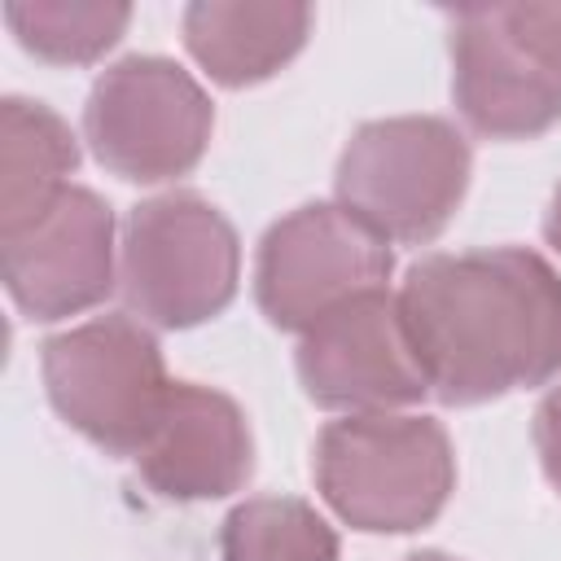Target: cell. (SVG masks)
I'll list each match as a JSON object with an SVG mask.
<instances>
[{
  "mask_svg": "<svg viewBox=\"0 0 561 561\" xmlns=\"http://www.w3.org/2000/svg\"><path fill=\"white\" fill-rule=\"evenodd\" d=\"M451 92L482 136H535L561 118V4L451 13Z\"/></svg>",
  "mask_w": 561,
  "mask_h": 561,
  "instance_id": "3957f363",
  "label": "cell"
},
{
  "mask_svg": "<svg viewBox=\"0 0 561 561\" xmlns=\"http://www.w3.org/2000/svg\"><path fill=\"white\" fill-rule=\"evenodd\" d=\"M224 561H337V539L302 500L263 495L228 513Z\"/></svg>",
  "mask_w": 561,
  "mask_h": 561,
  "instance_id": "5bb4252c",
  "label": "cell"
},
{
  "mask_svg": "<svg viewBox=\"0 0 561 561\" xmlns=\"http://www.w3.org/2000/svg\"><path fill=\"white\" fill-rule=\"evenodd\" d=\"M469 184L465 136L434 114L364 123L337 162V206L381 241H430Z\"/></svg>",
  "mask_w": 561,
  "mask_h": 561,
  "instance_id": "277c9868",
  "label": "cell"
},
{
  "mask_svg": "<svg viewBox=\"0 0 561 561\" xmlns=\"http://www.w3.org/2000/svg\"><path fill=\"white\" fill-rule=\"evenodd\" d=\"M44 381L53 408L118 456L145 447L175 386L162 373L158 342L131 316H101L48 337Z\"/></svg>",
  "mask_w": 561,
  "mask_h": 561,
  "instance_id": "8992f818",
  "label": "cell"
},
{
  "mask_svg": "<svg viewBox=\"0 0 561 561\" xmlns=\"http://www.w3.org/2000/svg\"><path fill=\"white\" fill-rule=\"evenodd\" d=\"M543 232H548V241H552V245H557V254H561V184H557V193H552V206H548Z\"/></svg>",
  "mask_w": 561,
  "mask_h": 561,
  "instance_id": "e0dca14e",
  "label": "cell"
},
{
  "mask_svg": "<svg viewBox=\"0 0 561 561\" xmlns=\"http://www.w3.org/2000/svg\"><path fill=\"white\" fill-rule=\"evenodd\" d=\"M316 482L359 530H416L447 504L456 482L451 443L430 416L351 412L324 425Z\"/></svg>",
  "mask_w": 561,
  "mask_h": 561,
  "instance_id": "7a4b0ae2",
  "label": "cell"
},
{
  "mask_svg": "<svg viewBox=\"0 0 561 561\" xmlns=\"http://www.w3.org/2000/svg\"><path fill=\"white\" fill-rule=\"evenodd\" d=\"M210 101L197 79L167 57L114 61L83 105L92 153L123 180H167L188 171L210 140Z\"/></svg>",
  "mask_w": 561,
  "mask_h": 561,
  "instance_id": "52a82bcc",
  "label": "cell"
},
{
  "mask_svg": "<svg viewBox=\"0 0 561 561\" xmlns=\"http://www.w3.org/2000/svg\"><path fill=\"white\" fill-rule=\"evenodd\" d=\"M0 272L35 320H61L101 302L114 285L110 206L79 184L53 193L26 224L0 232Z\"/></svg>",
  "mask_w": 561,
  "mask_h": 561,
  "instance_id": "9c48e42d",
  "label": "cell"
},
{
  "mask_svg": "<svg viewBox=\"0 0 561 561\" xmlns=\"http://www.w3.org/2000/svg\"><path fill=\"white\" fill-rule=\"evenodd\" d=\"M140 478L171 500L228 495L250 478V430L241 408L193 381H175L158 425L136 451Z\"/></svg>",
  "mask_w": 561,
  "mask_h": 561,
  "instance_id": "8fae6325",
  "label": "cell"
},
{
  "mask_svg": "<svg viewBox=\"0 0 561 561\" xmlns=\"http://www.w3.org/2000/svg\"><path fill=\"white\" fill-rule=\"evenodd\" d=\"M123 298L136 316L184 329L228 307L237 289V232L197 193H162L123 224Z\"/></svg>",
  "mask_w": 561,
  "mask_h": 561,
  "instance_id": "5b68a950",
  "label": "cell"
},
{
  "mask_svg": "<svg viewBox=\"0 0 561 561\" xmlns=\"http://www.w3.org/2000/svg\"><path fill=\"white\" fill-rule=\"evenodd\" d=\"M535 447H539V460H543L552 486L561 491V386L552 394H543V403L535 408Z\"/></svg>",
  "mask_w": 561,
  "mask_h": 561,
  "instance_id": "2e32d148",
  "label": "cell"
},
{
  "mask_svg": "<svg viewBox=\"0 0 561 561\" xmlns=\"http://www.w3.org/2000/svg\"><path fill=\"white\" fill-rule=\"evenodd\" d=\"M307 4H188L184 39L219 83H250L272 75L307 39Z\"/></svg>",
  "mask_w": 561,
  "mask_h": 561,
  "instance_id": "7c38bea8",
  "label": "cell"
},
{
  "mask_svg": "<svg viewBox=\"0 0 561 561\" xmlns=\"http://www.w3.org/2000/svg\"><path fill=\"white\" fill-rule=\"evenodd\" d=\"M408 561H456V557H443V552H416V557H408Z\"/></svg>",
  "mask_w": 561,
  "mask_h": 561,
  "instance_id": "ac0fdd59",
  "label": "cell"
},
{
  "mask_svg": "<svg viewBox=\"0 0 561 561\" xmlns=\"http://www.w3.org/2000/svg\"><path fill=\"white\" fill-rule=\"evenodd\" d=\"M394 298L443 403H482L561 373V276L535 250L430 254Z\"/></svg>",
  "mask_w": 561,
  "mask_h": 561,
  "instance_id": "6da1fadb",
  "label": "cell"
},
{
  "mask_svg": "<svg viewBox=\"0 0 561 561\" xmlns=\"http://www.w3.org/2000/svg\"><path fill=\"white\" fill-rule=\"evenodd\" d=\"M390 250L346 206H302L267 228L259 245V307L280 329H311L333 307L386 289Z\"/></svg>",
  "mask_w": 561,
  "mask_h": 561,
  "instance_id": "ba28073f",
  "label": "cell"
},
{
  "mask_svg": "<svg viewBox=\"0 0 561 561\" xmlns=\"http://www.w3.org/2000/svg\"><path fill=\"white\" fill-rule=\"evenodd\" d=\"M75 158L70 127L44 101L9 96L0 110V232L26 224L61 193Z\"/></svg>",
  "mask_w": 561,
  "mask_h": 561,
  "instance_id": "4fadbf2b",
  "label": "cell"
},
{
  "mask_svg": "<svg viewBox=\"0 0 561 561\" xmlns=\"http://www.w3.org/2000/svg\"><path fill=\"white\" fill-rule=\"evenodd\" d=\"M298 377L316 403L351 412H386L430 394L390 289H368L316 320L298 346Z\"/></svg>",
  "mask_w": 561,
  "mask_h": 561,
  "instance_id": "30bf717a",
  "label": "cell"
},
{
  "mask_svg": "<svg viewBox=\"0 0 561 561\" xmlns=\"http://www.w3.org/2000/svg\"><path fill=\"white\" fill-rule=\"evenodd\" d=\"M4 18L18 31V39L26 48H35L39 57L92 61L96 53H105L123 35L131 9L114 4V0H105V4L101 0L96 4H83V0H9Z\"/></svg>",
  "mask_w": 561,
  "mask_h": 561,
  "instance_id": "9a60e30c",
  "label": "cell"
}]
</instances>
